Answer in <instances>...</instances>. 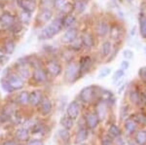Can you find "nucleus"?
<instances>
[{"instance_id":"nucleus-19","label":"nucleus","mask_w":146,"mask_h":145,"mask_svg":"<svg viewBox=\"0 0 146 145\" xmlns=\"http://www.w3.org/2000/svg\"><path fill=\"white\" fill-rule=\"evenodd\" d=\"M18 6L22 10L33 13L37 8V3L35 0H17Z\"/></svg>"},{"instance_id":"nucleus-14","label":"nucleus","mask_w":146,"mask_h":145,"mask_svg":"<svg viewBox=\"0 0 146 145\" xmlns=\"http://www.w3.org/2000/svg\"><path fill=\"white\" fill-rule=\"evenodd\" d=\"M80 109H81V107H80L79 102L77 100H72L66 107V115L70 117L73 121L76 120L80 115Z\"/></svg>"},{"instance_id":"nucleus-6","label":"nucleus","mask_w":146,"mask_h":145,"mask_svg":"<svg viewBox=\"0 0 146 145\" xmlns=\"http://www.w3.org/2000/svg\"><path fill=\"white\" fill-rule=\"evenodd\" d=\"M78 65H79L80 77L82 78L83 76L87 75L92 70V68H93V66H94L93 58L89 55L82 56L78 60Z\"/></svg>"},{"instance_id":"nucleus-54","label":"nucleus","mask_w":146,"mask_h":145,"mask_svg":"<svg viewBox=\"0 0 146 145\" xmlns=\"http://www.w3.org/2000/svg\"><path fill=\"white\" fill-rule=\"evenodd\" d=\"M115 142H116L117 145H124V141H123V139H122L121 135H120V136L115 137Z\"/></svg>"},{"instance_id":"nucleus-15","label":"nucleus","mask_w":146,"mask_h":145,"mask_svg":"<svg viewBox=\"0 0 146 145\" xmlns=\"http://www.w3.org/2000/svg\"><path fill=\"white\" fill-rule=\"evenodd\" d=\"M32 80L38 84L45 83L48 80V73L44 67H37L32 71Z\"/></svg>"},{"instance_id":"nucleus-4","label":"nucleus","mask_w":146,"mask_h":145,"mask_svg":"<svg viewBox=\"0 0 146 145\" xmlns=\"http://www.w3.org/2000/svg\"><path fill=\"white\" fill-rule=\"evenodd\" d=\"M80 72H79V65L78 62L75 60L66 64V67L64 69V80L68 84L75 83L78 79H80Z\"/></svg>"},{"instance_id":"nucleus-32","label":"nucleus","mask_w":146,"mask_h":145,"mask_svg":"<svg viewBox=\"0 0 146 145\" xmlns=\"http://www.w3.org/2000/svg\"><path fill=\"white\" fill-rule=\"evenodd\" d=\"M60 125L65 130H70L73 127V120L67 115H63L60 118Z\"/></svg>"},{"instance_id":"nucleus-37","label":"nucleus","mask_w":146,"mask_h":145,"mask_svg":"<svg viewBox=\"0 0 146 145\" xmlns=\"http://www.w3.org/2000/svg\"><path fill=\"white\" fill-rule=\"evenodd\" d=\"M111 70L112 68L109 66H105V67H102L100 71H98V79H104L111 73Z\"/></svg>"},{"instance_id":"nucleus-56","label":"nucleus","mask_w":146,"mask_h":145,"mask_svg":"<svg viewBox=\"0 0 146 145\" xmlns=\"http://www.w3.org/2000/svg\"><path fill=\"white\" fill-rule=\"evenodd\" d=\"M143 54H144V56H146V45L143 47Z\"/></svg>"},{"instance_id":"nucleus-23","label":"nucleus","mask_w":146,"mask_h":145,"mask_svg":"<svg viewBox=\"0 0 146 145\" xmlns=\"http://www.w3.org/2000/svg\"><path fill=\"white\" fill-rule=\"evenodd\" d=\"M43 93L40 90H34L31 93H29V101L28 103L32 106H38L41 102V99L43 97Z\"/></svg>"},{"instance_id":"nucleus-1","label":"nucleus","mask_w":146,"mask_h":145,"mask_svg":"<svg viewBox=\"0 0 146 145\" xmlns=\"http://www.w3.org/2000/svg\"><path fill=\"white\" fill-rule=\"evenodd\" d=\"M62 15L52 20L48 24H46L38 34V40H50L58 33L62 31Z\"/></svg>"},{"instance_id":"nucleus-55","label":"nucleus","mask_w":146,"mask_h":145,"mask_svg":"<svg viewBox=\"0 0 146 145\" xmlns=\"http://www.w3.org/2000/svg\"><path fill=\"white\" fill-rule=\"evenodd\" d=\"M3 145H17V144H16V142L14 140H6L3 143Z\"/></svg>"},{"instance_id":"nucleus-53","label":"nucleus","mask_w":146,"mask_h":145,"mask_svg":"<svg viewBox=\"0 0 146 145\" xmlns=\"http://www.w3.org/2000/svg\"><path fill=\"white\" fill-rule=\"evenodd\" d=\"M27 145H43V142L38 139H33V140H31V141L28 142Z\"/></svg>"},{"instance_id":"nucleus-41","label":"nucleus","mask_w":146,"mask_h":145,"mask_svg":"<svg viewBox=\"0 0 146 145\" xmlns=\"http://www.w3.org/2000/svg\"><path fill=\"white\" fill-rule=\"evenodd\" d=\"M68 1H69V0H54L53 8L55 9V10L60 12V10H62V7L64 6Z\"/></svg>"},{"instance_id":"nucleus-52","label":"nucleus","mask_w":146,"mask_h":145,"mask_svg":"<svg viewBox=\"0 0 146 145\" xmlns=\"http://www.w3.org/2000/svg\"><path fill=\"white\" fill-rule=\"evenodd\" d=\"M120 115H121L122 119L126 118V116L128 115V107H127V106L122 107V108H121V114H120Z\"/></svg>"},{"instance_id":"nucleus-31","label":"nucleus","mask_w":146,"mask_h":145,"mask_svg":"<svg viewBox=\"0 0 146 145\" xmlns=\"http://www.w3.org/2000/svg\"><path fill=\"white\" fill-rule=\"evenodd\" d=\"M88 137V130L84 127H81L77 130L76 134V142L77 143H81V142L85 141Z\"/></svg>"},{"instance_id":"nucleus-29","label":"nucleus","mask_w":146,"mask_h":145,"mask_svg":"<svg viewBox=\"0 0 146 145\" xmlns=\"http://www.w3.org/2000/svg\"><path fill=\"white\" fill-rule=\"evenodd\" d=\"M16 138L20 141H27L29 139V132L25 128H21L16 132Z\"/></svg>"},{"instance_id":"nucleus-42","label":"nucleus","mask_w":146,"mask_h":145,"mask_svg":"<svg viewBox=\"0 0 146 145\" xmlns=\"http://www.w3.org/2000/svg\"><path fill=\"white\" fill-rule=\"evenodd\" d=\"M58 135H60V138L62 139V141H64V142H68V141H69L70 134H69V132H68V130H65V128H63V130H58Z\"/></svg>"},{"instance_id":"nucleus-40","label":"nucleus","mask_w":146,"mask_h":145,"mask_svg":"<svg viewBox=\"0 0 146 145\" xmlns=\"http://www.w3.org/2000/svg\"><path fill=\"white\" fill-rule=\"evenodd\" d=\"M54 5V0H40L39 7L40 9H50L52 10Z\"/></svg>"},{"instance_id":"nucleus-39","label":"nucleus","mask_w":146,"mask_h":145,"mask_svg":"<svg viewBox=\"0 0 146 145\" xmlns=\"http://www.w3.org/2000/svg\"><path fill=\"white\" fill-rule=\"evenodd\" d=\"M108 134L111 137H117V136H120L121 135V130H120V128L117 127L116 125H111L109 128V130H108Z\"/></svg>"},{"instance_id":"nucleus-13","label":"nucleus","mask_w":146,"mask_h":145,"mask_svg":"<svg viewBox=\"0 0 146 145\" xmlns=\"http://www.w3.org/2000/svg\"><path fill=\"white\" fill-rule=\"evenodd\" d=\"M113 48H114V43L111 40H109V39L103 40L100 45V55L101 58L106 60L112 54Z\"/></svg>"},{"instance_id":"nucleus-22","label":"nucleus","mask_w":146,"mask_h":145,"mask_svg":"<svg viewBox=\"0 0 146 145\" xmlns=\"http://www.w3.org/2000/svg\"><path fill=\"white\" fill-rule=\"evenodd\" d=\"M75 55H76V53H75L74 51H72L68 46L64 47L60 53V58H62V60L64 62H66V64L74 60Z\"/></svg>"},{"instance_id":"nucleus-3","label":"nucleus","mask_w":146,"mask_h":145,"mask_svg":"<svg viewBox=\"0 0 146 145\" xmlns=\"http://www.w3.org/2000/svg\"><path fill=\"white\" fill-rule=\"evenodd\" d=\"M101 89L96 85H90L82 89L79 93V99L84 103H92L96 97H100Z\"/></svg>"},{"instance_id":"nucleus-27","label":"nucleus","mask_w":146,"mask_h":145,"mask_svg":"<svg viewBox=\"0 0 146 145\" xmlns=\"http://www.w3.org/2000/svg\"><path fill=\"white\" fill-rule=\"evenodd\" d=\"M31 15H32V13L22 10L18 16V21L22 23L23 25H27V24H29L30 21H31Z\"/></svg>"},{"instance_id":"nucleus-7","label":"nucleus","mask_w":146,"mask_h":145,"mask_svg":"<svg viewBox=\"0 0 146 145\" xmlns=\"http://www.w3.org/2000/svg\"><path fill=\"white\" fill-rule=\"evenodd\" d=\"M45 70L48 73V75H51L52 77H58L62 74V66L58 60L51 58L45 62Z\"/></svg>"},{"instance_id":"nucleus-17","label":"nucleus","mask_w":146,"mask_h":145,"mask_svg":"<svg viewBox=\"0 0 146 145\" xmlns=\"http://www.w3.org/2000/svg\"><path fill=\"white\" fill-rule=\"evenodd\" d=\"M40 108V112H41L43 115H49L53 110V103H52L51 99H49V97L47 95H43L41 99V102L38 105Z\"/></svg>"},{"instance_id":"nucleus-12","label":"nucleus","mask_w":146,"mask_h":145,"mask_svg":"<svg viewBox=\"0 0 146 145\" xmlns=\"http://www.w3.org/2000/svg\"><path fill=\"white\" fill-rule=\"evenodd\" d=\"M6 79L10 83V85L14 89V91L21 90L25 86V80L16 72H10V74L6 77Z\"/></svg>"},{"instance_id":"nucleus-38","label":"nucleus","mask_w":146,"mask_h":145,"mask_svg":"<svg viewBox=\"0 0 146 145\" xmlns=\"http://www.w3.org/2000/svg\"><path fill=\"white\" fill-rule=\"evenodd\" d=\"M0 84H1V88L5 91L6 93H13L15 92L14 89L12 88V86L10 85V83L8 82L6 78H2L1 81H0Z\"/></svg>"},{"instance_id":"nucleus-2","label":"nucleus","mask_w":146,"mask_h":145,"mask_svg":"<svg viewBox=\"0 0 146 145\" xmlns=\"http://www.w3.org/2000/svg\"><path fill=\"white\" fill-rule=\"evenodd\" d=\"M127 35L126 27L119 22H110L109 26V33L108 37L109 40H111L114 44H120L123 43L125 37Z\"/></svg>"},{"instance_id":"nucleus-8","label":"nucleus","mask_w":146,"mask_h":145,"mask_svg":"<svg viewBox=\"0 0 146 145\" xmlns=\"http://www.w3.org/2000/svg\"><path fill=\"white\" fill-rule=\"evenodd\" d=\"M96 35L94 32L90 31V30H84L81 31L80 33V38L83 43L84 50L90 51L92 49L95 48L96 46Z\"/></svg>"},{"instance_id":"nucleus-62","label":"nucleus","mask_w":146,"mask_h":145,"mask_svg":"<svg viewBox=\"0 0 146 145\" xmlns=\"http://www.w3.org/2000/svg\"><path fill=\"white\" fill-rule=\"evenodd\" d=\"M20 145H22V144H20Z\"/></svg>"},{"instance_id":"nucleus-20","label":"nucleus","mask_w":146,"mask_h":145,"mask_svg":"<svg viewBox=\"0 0 146 145\" xmlns=\"http://www.w3.org/2000/svg\"><path fill=\"white\" fill-rule=\"evenodd\" d=\"M108 106L109 105L105 101H103V100H100L98 102V104L96 106V113L98 114L100 120H104L105 119L108 112Z\"/></svg>"},{"instance_id":"nucleus-35","label":"nucleus","mask_w":146,"mask_h":145,"mask_svg":"<svg viewBox=\"0 0 146 145\" xmlns=\"http://www.w3.org/2000/svg\"><path fill=\"white\" fill-rule=\"evenodd\" d=\"M125 128L129 132H135L136 130V122L133 119H128L125 121Z\"/></svg>"},{"instance_id":"nucleus-30","label":"nucleus","mask_w":146,"mask_h":145,"mask_svg":"<svg viewBox=\"0 0 146 145\" xmlns=\"http://www.w3.org/2000/svg\"><path fill=\"white\" fill-rule=\"evenodd\" d=\"M29 101V93L27 91H23V92L20 93L17 97V103L20 105H27L28 104Z\"/></svg>"},{"instance_id":"nucleus-47","label":"nucleus","mask_w":146,"mask_h":145,"mask_svg":"<svg viewBox=\"0 0 146 145\" xmlns=\"http://www.w3.org/2000/svg\"><path fill=\"white\" fill-rule=\"evenodd\" d=\"M101 145H113L112 139L109 135H105L101 140Z\"/></svg>"},{"instance_id":"nucleus-45","label":"nucleus","mask_w":146,"mask_h":145,"mask_svg":"<svg viewBox=\"0 0 146 145\" xmlns=\"http://www.w3.org/2000/svg\"><path fill=\"white\" fill-rule=\"evenodd\" d=\"M137 74H138V77L140 78V80L146 81V65L145 66L140 67V68L138 69Z\"/></svg>"},{"instance_id":"nucleus-11","label":"nucleus","mask_w":146,"mask_h":145,"mask_svg":"<svg viewBox=\"0 0 146 145\" xmlns=\"http://www.w3.org/2000/svg\"><path fill=\"white\" fill-rule=\"evenodd\" d=\"M53 11L50 9H40L38 15L36 17V23L38 25H45L53 20Z\"/></svg>"},{"instance_id":"nucleus-60","label":"nucleus","mask_w":146,"mask_h":145,"mask_svg":"<svg viewBox=\"0 0 146 145\" xmlns=\"http://www.w3.org/2000/svg\"><path fill=\"white\" fill-rule=\"evenodd\" d=\"M144 125L146 126V116H145V119H144Z\"/></svg>"},{"instance_id":"nucleus-5","label":"nucleus","mask_w":146,"mask_h":145,"mask_svg":"<svg viewBox=\"0 0 146 145\" xmlns=\"http://www.w3.org/2000/svg\"><path fill=\"white\" fill-rule=\"evenodd\" d=\"M110 22L104 18H100L95 23L94 33L98 38H106L109 33Z\"/></svg>"},{"instance_id":"nucleus-57","label":"nucleus","mask_w":146,"mask_h":145,"mask_svg":"<svg viewBox=\"0 0 146 145\" xmlns=\"http://www.w3.org/2000/svg\"><path fill=\"white\" fill-rule=\"evenodd\" d=\"M143 99H144V101L146 102V91H145V93H143Z\"/></svg>"},{"instance_id":"nucleus-58","label":"nucleus","mask_w":146,"mask_h":145,"mask_svg":"<svg viewBox=\"0 0 146 145\" xmlns=\"http://www.w3.org/2000/svg\"><path fill=\"white\" fill-rule=\"evenodd\" d=\"M129 145H138V144L136 143V142H133H133H129Z\"/></svg>"},{"instance_id":"nucleus-51","label":"nucleus","mask_w":146,"mask_h":145,"mask_svg":"<svg viewBox=\"0 0 146 145\" xmlns=\"http://www.w3.org/2000/svg\"><path fill=\"white\" fill-rule=\"evenodd\" d=\"M137 31H138L137 26H136V25H135V26H133V28H131V30H129V37H131V38H133V37L135 36V34L137 33Z\"/></svg>"},{"instance_id":"nucleus-9","label":"nucleus","mask_w":146,"mask_h":145,"mask_svg":"<svg viewBox=\"0 0 146 145\" xmlns=\"http://www.w3.org/2000/svg\"><path fill=\"white\" fill-rule=\"evenodd\" d=\"M80 35L79 28L77 26L70 27V28L65 29L64 33L62 34V38H60V42L64 45H69L72 41H74Z\"/></svg>"},{"instance_id":"nucleus-59","label":"nucleus","mask_w":146,"mask_h":145,"mask_svg":"<svg viewBox=\"0 0 146 145\" xmlns=\"http://www.w3.org/2000/svg\"><path fill=\"white\" fill-rule=\"evenodd\" d=\"M145 5V8H146V0H144V3H143ZM145 12H146V10H145Z\"/></svg>"},{"instance_id":"nucleus-44","label":"nucleus","mask_w":146,"mask_h":145,"mask_svg":"<svg viewBox=\"0 0 146 145\" xmlns=\"http://www.w3.org/2000/svg\"><path fill=\"white\" fill-rule=\"evenodd\" d=\"M10 58L9 56L3 52V50H0V65H4L9 62Z\"/></svg>"},{"instance_id":"nucleus-48","label":"nucleus","mask_w":146,"mask_h":145,"mask_svg":"<svg viewBox=\"0 0 146 145\" xmlns=\"http://www.w3.org/2000/svg\"><path fill=\"white\" fill-rule=\"evenodd\" d=\"M129 60H124L121 62V64H120V68L123 69V70H128L129 68Z\"/></svg>"},{"instance_id":"nucleus-16","label":"nucleus","mask_w":146,"mask_h":145,"mask_svg":"<svg viewBox=\"0 0 146 145\" xmlns=\"http://www.w3.org/2000/svg\"><path fill=\"white\" fill-rule=\"evenodd\" d=\"M137 29L138 33H139L140 37L144 41H146V13L140 11L138 14V19H137Z\"/></svg>"},{"instance_id":"nucleus-28","label":"nucleus","mask_w":146,"mask_h":145,"mask_svg":"<svg viewBox=\"0 0 146 145\" xmlns=\"http://www.w3.org/2000/svg\"><path fill=\"white\" fill-rule=\"evenodd\" d=\"M69 47L70 49H71L72 51H74L75 53H79L81 52L82 50H84V47H83V43H82V40L81 38H80V35L78 37H77L76 39H75L74 41H72L71 43L69 44V45H67Z\"/></svg>"},{"instance_id":"nucleus-10","label":"nucleus","mask_w":146,"mask_h":145,"mask_svg":"<svg viewBox=\"0 0 146 145\" xmlns=\"http://www.w3.org/2000/svg\"><path fill=\"white\" fill-rule=\"evenodd\" d=\"M18 21V18L10 12L6 11L0 15V26L8 30Z\"/></svg>"},{"instance_id":"nucleus-50","label":"nucleus","mask_w":146,"mask_h":145,"mask_svg":"<svg viewBox=\"0 0 146 145\" xmlns=\"http://www.w3.org/2000/svg\"><path fill=\"white\" fill-rule=\"evenodd\" d=\"M42 130V125L41 124H36L33 126V128H31V132L32 134H37V132H41Z\"/></svg>"},{"instance_id":"nucleus-25","label":"nucleus","mask_w":146,"mask_h":145,"mask_svg":"<svg viewBox=\"0 0 146 145\" xmlns=\"http://www.w3.org/2000/svg\"><path fill=\"white\" fill-rule=\"evenodd\" d=\"M129 100H131V103L139 104L141 99H143V95H141V93L136 88H133V90L129 92ZM143 100H144V99H143Z\"/></svg>"},{"instance_id":"nucleus-33","label":"nucleus","mask_w":146,"mask_h":145,"mask_svg":"<svg viewBox=\"0 0 146 145\" xmlns=\"http://www.w3.org/2000/svg\"><path fill=\"white\" fill-rule=\"evenodd\" d=\"M125 70L123 69H121V68H119V69H117L116 71L114 72V74H113V76H112V82H113V84H117L119 81H121L122 79L125 77Z\"/></svg>"},{"instance_id":"nucleus-46","label":"nucleus","mask_w":146,"mask_h":145,"mask_svg":"<svg viewBox=\"0 0 146 145\" xmlns=\"http://www.w3.org/2000/svg\"><path fill=\"white\" fill-rule=\"evenodd\" d=\"M144 119H145V116L143 115L142 113H137L135 115V121L136 123L144 124Z\"/></svg>"},{"instance_id":"nucleus-36","label":"nucleus","mask_w":146,"mask_h":145,"mask_svg":"<svg viewBox=\"0 0 146 145\" xmlns=\"http://www.w3.org/2000/svg\"><path fill=\"white\" fill-rule=\"evenodd\" d=\"M73 13V3L70 1H68L66 4L62 8V10L60 11V14L62 16L68 15V14H72Z\"/></svg>"},{"instance_id":"nucleus-18","label":"nucleus","mask_w":146,"mask_h":145,"mask_svg":"<svg viewBox=\"0 0 146 145\" xmlns=\"http://www.w3.org/2000/svg\"><path fill=\"white\" fill-rule=\"evenodd\" d=\"M77 22H78V19H77V16L75 15L74 13L62 16L63 29H67V28H70V27L77 26Z\"/></svg>"},{"instance_id":"nucleus-49","label":"nucleus","mask_w":146,"mask_h":145,"mask_svg":"<svg viewBox=\"0 0 146 145\" xmlns=\"http://www.w3.org/2000/svg\"><path fill=\"white\" fill-rule=\"evenodd\" d=\"M128 85H129L128 82H124V83L122 84L121 86H119V87H118V91H117V93H118V95H122L124 91L127 89V87H128Z\"/></svg>"},{"instance_id":"nucleus-26","label":"nucleus","mask_w":146,"mask_h":145,"mask_svg":"<svg viewBox=\"0 0 146 145\" xmlns=\"http://www.w3.org/2000/svg\"><path fill=\"white\" fill-rule=\"evenodd\" d=\"M16 50V42L13 39H7L3 44V52L8 56L12 55Z\"/></svg>"},{"instance_id":"nucleus-43","label":"nucleus","mask_w":146,"mask_h":145,"mask_svg":"<svg viewBox=\"0 0 146 145\" xmlns=\"http://www.w3.org/2000/svg\"><path fill=\"white\" fill-rule=\"evenodd\" d=\"M122 55H123L124 60H133V57H135V53H133V51L131 50V49H124L123 52H122Z\"/></svg>"},{"instance_id":"nucleus-61","label":"nucleus","mask_w":146,"mask_h":145,"mask_svg":"<svg viewBox=\"0 0 146 145\" xmlns=\"http://www.w3.org/2000/svg\"><path fill=\"white\" fill-rule=\"evenodd\" d=\"M85 1H87V2H88V1H90V0H85Z\"/></svg>"},{"instance_id":"nucleus-24","label":"nucleus","mask_w":146,"mask_h":145,"mask_svg":"<svg viewBox=\"0 0 146 145\" xmlns=\"http://www.w3.org/2000/svg\"><path fill=\"white\" fill-rule=\"evenodd\" d=\"M73 3V13L75 15H82L87 10V3L85 0H74Z\"/></svg>"},{"instance_id":"nucleus-34","label":"nucleus","mask_w":146,"mask_h":145,"mask_svg":"<svg viewBox=\"0 0 146 145\" xmlns=\"http://www.w3.org/2000/svg\"><path fill=\"white\" fill-rule=\"evenodd\" d=\"M135 139V142L138 145H145L146 144V132L140 130V132H136Z\"/></svg>"},{"instance_id":"nucleus-21","label":"nucleus","mask_w":146,"mask_h":145,"mask_svg":"<svg viewBox=\"0 0 146 145\" xmlns=\"http://www.w3.org/2000/svg\"><path fill=\"white\" fill-rule=\"evenodd\" d=\"M85 121H86V124H87V126H88V128H95L96 126L98 125L100 120L96 112H89V113L85 116Z\"/></svg>"}]
</instances>
